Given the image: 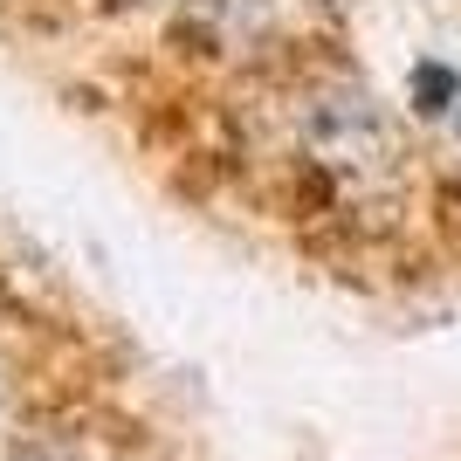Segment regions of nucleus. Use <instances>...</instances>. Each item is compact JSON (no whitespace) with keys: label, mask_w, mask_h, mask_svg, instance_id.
Here are the masks:
<instances>
[{"label":"nucleus","mask_w":461,"mask_h":461,"mask_svg":"<svg viewBox=\"0 0 461 461\" xmlns=\"http://www.w3.org/2000/svg\"><path fill=\"white\" fill-rule=\"evenodd\" d=\"M0 461H77V455H62V447H28V455H0Z\"/></svg>","instance_id":"7ed1b4c3"},{"label":"nucleus","mask_w":461,"mask_h":461,"mask_svg":"<svg viewBox=\"0 0 461 461\" xmlns=\"http://www.w3.org/2000/svg\"><path fill=\"white\" fill-rule=\"evenodd\" d=\"M455 96H461V83L447 77L441 62H420V69H413V111H420V117H441Z\"/></svg>","instance_id":"f03ea898"},{"label":"nucleus","mask_w":461,"mask_h":461,"mask_svg":"<svg viewBox=\"0 0 461 461\" xmlns=\"http://www.w3.org/2000/svg\"><path fill=\"white\" fill-rule=\"evenodd\" d=\"M310 158L338 179H372L393 166V124L366 90H330L310 111Z\"/></svg>","instance_id":"f257e3e1"}]
</instances>
